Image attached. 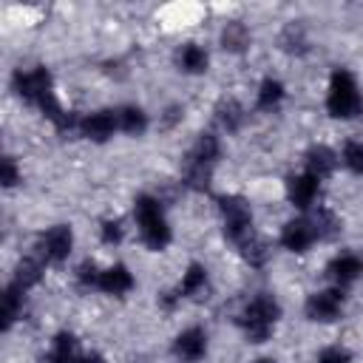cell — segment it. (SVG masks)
Here are the masks:
<instances>
[{"mask_svg": "<svg viewBox=\"0 0 363 363\" xmlns=\"http://www.w3.org/2000/svg\"><path fill=\"white\" fill-rule=\"evenodd\" d=\"M323 108L332 119L349 122L357 119L363 113V91L357 77L349 68H332L329 82H326V96H323Z\"/></svg>", "mask_w": 363, "mask_h": 363, "instance_id": "cell-6", "label": "cell"}, {"mask_svg": "<svg viewBox=\"0 0 363 363\" xmlns=\"http://www.w3.org/2000/svg\"><path fill=\"white\" fill-rule=\"evenodd\" d=\"M116 125H119V133L125 136H142L150 128V116L142 105L125 102V105H116Z\"/></svg>", "mask_w": 363, "mask_h": 363, "instance_id": "cell-24", "label": "cell"}, {"mask_svg": "<svg viewBox=\"0 0 363 363\" xmlns=\"http://www.w3.org/2000/svg\"><path fill=\"white\" fill-rule=\"evenodd\" d=\"M11 91L20 102H26L28 108L40 111L57 133H77V122H79V113L77 111H68L62 108L60 96H57V85H54V77L45 65H28V68H14L11 74Z\"/></svg>", "mask_w": 363, "mask_h": 363, "instance_id": "cell-1", "label": "cell"}, {"mask_svg": "<svg viewBox=\"0 0 363 363\" xmlns=\"http://www.w3.org/2000/svg\"><path fill=\"white\" fill-rule=\"evenodd\" d=\"M133 286H136V278H133L130 267L122 264V261H113V264L102 267L99 281H96V292L111 295V298H125L128 292H133Z\"/></svg>", "mask_w": 363, "mask_h": 363, "instance_id": "cell-16", "label": "cell"}, {"mask_svg": "<svg viewBox=\"0 0 363 363\" xmlns=\"http://www.w3.org/2000/svg\"><path fill=\"white\" fill-rule=\"evenodd\" d=\"M286 99V85L278 77H264L255 88V111L261 113H275Z\"/></svg>", "mask_w": 363, "mask_h": 363, "instance_id": "cell-22", "label": "cell"}, {"mask_svg": "<svg viewBox=\"0 0 363 363\" xmlns=\"http://www.w3.org/2000/svg\"><path fill=\"white\" fill-rule=\"evenodd\" d=\"M247 108H244V102L241 99H235V96H221L218 102H216V108H213V119H216V128H218V133H238L244 125H247Z\"/></svg>", "mask_w": 363, "mask_h": 363, "instance_id": "cell-18", "label": "cell"}, {"mask_svg": "<svg viewBox=\"0 0 363 363\" xmlns=\"http://www.w3.org/2000/svg\"><path fill=\"white\" fill-rule=\"evenodd\" d=\"M278 48L289 57H303L309 51V31L301 20H289L284 23V28L278 31Z\"/></svg>", "mask_w": 363, "mask_h": 363, "instance_id": "cell-23", "label": "cell"}, {"mask_svg": "<svg viewBox=\"0 0 363 363\" xmlns=\"http://www.w3.org/2000/svg\"><path fill=\"white\" fill-rule=\"evenodd\" d=\"M133 224H136V235L139 244L150 252H162L170 247L173 241V227L167 218V210L162 204L159 196L153 193H139L133 199Z\"/></svg>", "mask_w": 363, "mask_h": 363, "instance_id": "cell-4", "label": "cell"}, {"mask_svg": "<svg viewBox=\"0 0 363 363\" xmlns=\"http://www.w3.org/2000/svg\"><path fill=\"white\" fill-rule=\"evenodd\" d=\"M210 352V335L204 326H184L182 332H176V337L170 340V354L179 363H201Z\"/></svg>", "mask_w": 363, "mask_h": 363, "instance_id": "cell-12", "label": "cell"}, {"mask_svg": "<svg viewBox=\"0 0 363 363\" xmlns=\"http://www.w3.org/2000/svg\"><path fill=\"white\" fill-rule=\"evenodd\" d=\"M340 167L349 170L352 176H363V139H346L337 150Z\"/></svg>", "mask_w": 363, "mask_h": 363, "instance_id": "cell-26", "label": "cell"}, {"mask_svg": "<svg viewBox=\"0 0 363 363\" xmlns=\"http://www.w3.org/2000/svg\"><path fill=\"white\" fill-rule=\"evenodd\" d=\"M221 156H224V145L218 130H201L182 159V184L193 193H207Z\"/></svg>", "mask_w": 363, "mask_h": 363, "instance_id": "cell-2", "label": "cell"}, {"mask_svg": "<svg viewBox=\"0 0 363 363\" xmlns=\"http://www.w3.org/2000/svg\"><path fill=\"white\" fill-rule=\"evenodd\" d=\"M346 312V289H337V286H320V289H312L303 301V318L309 323H318V326H329V323H337Z\"/></svg>", "mask_w": 363, "mask_h": 363, "instance_id": "cell-8", "label": "cell"}, {"mask_svg": "<svg viewBox=\"0 0 363 363\" xmlns=\"http://www.w3.org/2000/svg\"><path fill=\"white\" fill-rule=\"evenodd\" d=\"M99 272H102V267H99L94 258L79 261V264L74 267V284H77V289H82V292H96Z\"/></svg>", "mask_w": 363, "mask_h": 363, "instance_id": "cell-27", "label": "cell"}, {"mask_svg": "<svg viewBox=\"0 0 363 363\" xmlns=\"http://www.w3.org/2000/svg\"><path fill=\"white\" fill-rule=\"evenodd\" d=\"M216 210H218V221H221V235H224V241H230L235 247V252L258 235L252 204L241 193L216 196Z\"/></svg>", "mask_w": 363, "mask_h": 363, "instance_id": "cell-5", "label": "cell"}, {"mask_svg": "<svg viewBox=\"0 0 363 363\" xmlns=\"http://www.w3.org/2000/svg\"><path fill=\"white\" fill-rule=\"evenodd\" d=\"M315 244H320V241H318V230H315V221H312L309 213H298L278 233V247L286 250V252H292V255H303Z\"/></svg>", "mask_w": 363, "mask_h": 363, "instance_id": "cell-9", "label": "cell"}, {"mask_svg": "<svg viewBox=\"0 0 363 363\" xmlns=\"http://www.w3.org/2000/svg\"><path fill=\"white\" fill-rule=\"evenodd\" d=\"M23 306H26V292L6 284L3 286V301H0V315H3V329L6 332L23 318Z\"/></svg>", "mask_w": 363, "mask_h": 363, "instance_id": "cell-25", "label": "cell"}, {"mask_svg": "<svg viewBox=\"0 0 363 363\" xmlns=\"http://www.w3.org/2000/svg\"><path fill=\"white\" fill-rule=\"evenodd\" d=\"M43 275H45V264L31 252V255H23V258L14 264V272H11L9 284L17 286V289H23V292L28 295L34 286H40Z\"/></svg>", "mask_w": 363, "mask_h": 363, "instance_id": "cell-21", "label": "cell"}, {"mask_svg": "<svg viewBox=\"0 0 363 363\" xmlns=\"http://www.w3.org/2000/svg\"><path fill=\"white\" fill-rule=\"evenodd\" d=\"M182 119H184V108H182V105H167V108H164V113L159 116V125L170 130V128H176Z\"/></svg>", "mask_w": 363, "mask_h": 363, "instance_id": "cell-31", "label": "cell"}, {"mask_svg": "<svg viewBox=\"0 0 363 363\" xmlns=\"http://www.w3.org/2000/svg\"><path fill=\"white\" fill-rule=\"evenodd\" d=\"M250 363H278V360H275V357H267V354H264V357H255V360H250Z\"/></svg>", "mask_w": 363, "mask_h": 363, "instance_id": "cell-33", "label": "cell"}, {"mask_svg": "<svg viewBox=\"0 0 363 363\" xmlns=\"http://www.w3.org/2000/svg\"><path fill=\"white\" fill-rule=\"evenodd\" d=\"M340 167V159H337V150L323 145V142H315L303 150V164L301 170H306L309 176H315L318 182H326L335 176V170Z\"/></svg>", "mask_w": 363, "mask_h": 363, "instance_id": "cell-15", "label": "cell"}, {"mask_svg": "<svg viewBox=\"0 0 363 363\" xmlns=\"http://www.w3.org/2000/svg\"><path fill=\"white\" fill-rule=\"evenodd\" d=\"M99 241L105 247H116L125 241V221L119 216H108L99 221Z\"/></svg>", "mask_w": 363, "mask_h": 363, "instance_id": "cell-28", "label": "cell"}, {"mask_svg": "<svg viewBox=\"0 0 363 363\" xmlns=\"http://www.w3.org/2000/svg\"><path fill=\"white\" fill-rule=\"evenodd\" d=\"M210 272L201 261H190L179 278V284L173 286V295L179 298V303H187V301H204L210 295Z\"/></svg>", "mask_w": 363, "mask_h": 363, "instance_id": "cell-14", "label": "cell"}, {"mask_svg": "<svg viewBox=\"0 0 363 363\" xmlns=\"http://www.w3.org/2000/svg\"><path fill=\"white\" fill-rule=\"evenodd\" d=\"M79 352H82V346H79L77 335L68 332V329H62V332L51 335L48 349L43 354V363H77Z\"/></svg>", "mask_w": 363, "mask_h": 363, "instance_id": "cell-20", "label": "cell"}, {"mask_svg": "<svg viewBox=\"0 0 363 363\" xmlns=\"http://www.w3.org/2000/svg\"><path fill=\"white\" fill-rule=\"evenodd\" d=\"M315 363H354V354L343 343H329L315 354Z\"/></svg>", "mask_w": 363, "mask_h": 363, "instance_id": "cell-29", "label": "cell"}, {"mask_svg": "<svg viewBox=\"0 0 363 363\" xmlns=\"http://www.w3.org/2000/svg\"><path fill=\"white\" fill-rule=\"evenodd\" d=\"M173 62H176V68H179L184 77H201V74H207V68H210V54H207V48H204L201 43L187 40V43H179V45H176Z\"/></svg>", "mask_w": 363, "mask_h": 363, "instance_id": "cell-17", "label": "cell"}, {"mask_svg": "<svg viewBox=\"0 0 363 363\" xmlns=\"http://www.w3.org/2000/svg\"><path fill=\"white\" fill-rule=\"evenodd\" d=\"M74 252V227L60 221V224H48L45 230L37 233L34 238V255L45 264V267H60L71 258Z\"/></svg>", "mask_w": 363, "mask_h": 363, "instance_id": "cell-7", "label": "cell"}, {"mask_svg": "<svg viewBox=\"0 0 363 363\" xmlns=\"http://www.w3.org/2000/svg\"><path fill=\"white\" fill-rule=\"evenodd\" d=\"M284 318V306L272 292H255L252 298H247L241 303V309L235 312V326L244 335L247 343L261 346L267 340H272L278 323Z\"/></svg>", "mask_w": 363, "mask_h": 363, "instance_id": "cell-3", "label": "cell"}, {"mask_svg": "<svg viewBox=\"0 0 363 363\" xmlns=\"http://www.w3.org/2000/svg\"><path fill=\"white\" fill-rule=\"evenodd\" d=\"M326 281L337 289H349L352 284L363 281V255L360 252H337L326 264Z\"/></svg>", "mask_w": 363, "mask_h": 363, "instance_id": "cell-13", "label": "cell"}, {"mask_svg": "<svg viewBox=\"0 0 363 363\" xmlns=\"http://www.w3.org/2000/svg\"><path fill=\"white\" fill-rule=\"evenodd\" d=\"M0 182H3L6 190L17 187L23 182V167H20V162L14 156H3V162H0Z\"/></svg>", "mask_w": 363, "mask_h": 363, "instance_id": "cell-30", "label": "cell"}, {"mask_svg": "<svg viewBox=\"0 0 363 363\" xmlns=\"http://www.w3.org/2000/svg\"><path fill=\"white\" fill-rule=\"evenodd\" d=\"M77 363H108V360H105V354L96 352V349H82L79 357H77Z\"/></svg>", "mask_w": 363, "mask_h": 363, "instance_id": "cell-32", "label": "cell"}, {"mask_svg": "<svg viewBox=\"0 0 363 363\" xmlns=\"http://www.w3.org/2000/svg\"><path fill=\"white\" fill-rule=\"evenodd\" d=\"M218 43H221V48H224L227 54L241 57V54H247L250 45H252V31H250V26H247L244 20H227V23L221 26V31H218Z\"/></svg>", "mask_w": 363, "mask_h": 363, "instance_id": "cell-19", "label": "cell"}, {"mask_svg": "<svg viewBox=\"0 0 363 363\" xmlns=\"http://www.w3.org/2000/svg\"><path fill=\"white\" fill-rule=\"evenodd\" d=\"M119 133V125H116V108H94V111H85L79 113V122H77V136L94 142V145H105L108 139H113Z\"/></svg>", "mask_w": 363, "mask_h": 363, "instance_id": "cell-10", "label": "cell"}, {"mask_svg": "<svg viewBox=\"0 0 363 363\" xmlns=\"http://www.w3.org/2000/svg\"><path fill=\"white\" fill-rule=\"evenodd\" d=\"M320 187H323V182H318L306 170H298V173H289L286 176L284 196H286V201L298 213H309V210H315L320 204Z\"/></svg>", "mask_w": 363, "mask_h": 363, "instance_id": "cell-11", "label": "cell"}]
</instances>
